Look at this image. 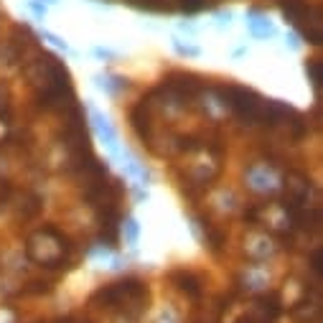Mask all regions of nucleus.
Here are the masks:
<instances>
[{"label":"nucleus","mask_w":323,"mask_h":323,"mask_svg":"<svg viewBox=\"0 0 323 323\" xmlns=\"http://www.w3.org/2000/svg\"><path fill=\"white\" fill-rule=\"evenodd\" d=\"M125 158H127V163H125V166H127L130 176H135V178H137V181H140L142 186H148V184H150V173L145 171V166H140L137 160H132L130 155H125Z\"/></svg>","instance_id":"7ed1b4c3"},{"label":"nucleus","mask_w":323,"mask_h":323,"mask_svg":"<svg viewBox=\"0 0 323 323\" xmlns=\"http://www.w3.org/2000/svg\"><path fill=\"white\" fill-rule=\"evenodd\" d=\"M94 300H99L110 308H120L127 315H140L148 305V288L140 280H122V282L97 290Z\"/></svg>","instance_id":"f257e3e1"},{"label":"nucleus","mask_w":323,"mask_h":323,"mask_svg":"<svg viewBox=\"0 0 323 323\" xmlns=\"http://www.w3.org/2000/svg\"><path fill=\"white\" fill-rule=\"evenodd\" d=\"M137 234H140L137 222H135L132 217H127V222H125V237H127V242H130V244H135V242H137Z\"/></svg>","instance_id":"20e7f679"},{"label":"nucleus","mask_w":323,"mask_h":323,"mask_svg":"<svg viewBox=\"0 0 323 323\" xmlns=\"http://www.w3.org/2000/svg\"><path fill=\"white\" fill-rule=\"evenodd\" d=\"M92 120H94V127H97V132L102 135L104 145L110 148V153H112V155H120V158H125L127 153H125V150L117 145V132H115V127H112L110 117H107V115H102L99 110H94V107H92Z\"/></svg>","instance_id":"f03ea898"}]
</instances>
